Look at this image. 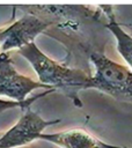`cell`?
Instances as JSON below:
<instances>
[{
	"instance_id": "6da1fadb",
	"label": "cell",
	"mask_w": 132,
	"mask_h": 148,
	"mask_svg": "<svg viewBox=\"0 0 132 148\" xmlns=\"http://www.w3.org/2000/svg\"><path fill=\"white\" fill-rule=\"evenodd\" d=\"M21 53L31 64L41 82L51 86L57 91L68 97L74 106L82 108L83 103L79 94L81 90L89 89L91 75L49 59L41 53L36 46H28L22 50Z\"/></svg>"
},
{
	"instance_id": "7a4b0ae2",
	"label": "cell",
	"mask_w": 132,
	"mask_h": 148,
	"mask_svg": "<svg viewBox=\"0 0 132 148\" xmlns=\"http://www.w3.org/2000/svg\"><path fill=\"white\" fill-rule=\"evenodd\" d=\"M95 72L89 89H96L112 98L132 104V69L103 56L91 57Z\"/></svg>"
},
{
	"instance_id": "3957f363",
	"label": "cell",
	"mask_w": 132,
	"mask_h": 148,
	"mask_svg": "<svg viewBox=\"0 0 132 148\" xmlns=\"http://www.w3.org/2000/svg\"><path fill=\"white\" fill-rule=\"evenodd\" d=\"M60 119L45 120L37 112L27 109L22 117L0 136V148H19L37 140L49 126L59 124Z\"/></svg>"
},
{
	"instance_id": "277c9868",
	"label": "cell",
	"mask_w": 132,
	"mask_h": 148,
	"mask_svg": "<svg viewBox=\"0 0 132 148\" xmlns=\"http://www.w3.org/2000/svg\"><path fill=\"white\" fill-rule=\"evenodd\" d=\"M36 89H54L39 80H32L20 74L7 56H0V96L17 102H24Z\"/></svg>"
},
{
	"instance_id": "5b68a950",
	"label": "cell",
	"mask_w": 132,
	"mask_h": 148,
	"mask_svg": "<svg viewBox=\"0 0 132 148\" xmlns=\"http://www.w3.org/2000/svg\"><path fill=\"white\" fill-rule=\"evenodd\" d=\"M39 140L47 141L59 148H132L108 143L83 128H71L54 133H41Z\"/></svg>"
},
{
	"instance_id": "8992f818",
	"label": "cell",
	"mask_w": 132,
	"mask_h": 148,
	"mask_svg": "<svg viewBox=\"0 0 132 148\" xmlns=\"http://www.w3.org/2000/svg\"><path fill=\"white\" fill-rule=\"evenodd\" d=\"M57 91L56 89H46L44 92H41L38 95H35L30 98H27L24 102H17V101H14V99H2L0 98V112H3L6 110H9V109H15V108H20L22 111H25L27 109H29V106L37 99L51 94V92H54Z\"/></svg>"
},
{
	"instance_id": "52a82bcc",
	"label": "cell",
	"mask_w": 132,
	"mask_h": 148,
	"mask_svg": "<svg viewBox=\"0 0 132 148\" xmlns=\"http://www.w3.org/2000/svg\"><path fill=\"white\" fill-rule=\"evenodd\" d=\"M119 52L127 62L129 67L132 69V39L126 36H120L119 38Z\"/></svg>"
},
{
	"instance_id": "ba28073f",
	"label": "cell",
	"mask_w": 132,
	"mask_h": 148,
	"mask_svg": "<svg viewBox=\"0 0 132 148\" xmlns=\"http://www.w3.org/2000/svg\"><path fill=\"white\" fill-rule=\"evenodd\" d=\"M1 134H2V132H0V136H1Z\"/></svg>"
}]
</instances>
